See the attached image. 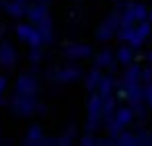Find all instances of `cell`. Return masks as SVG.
<instances>
[{"instance_id":"obj_26","label":"cell","mask_w":152,"mask_h":146,"mask_svg":"<svg viewBox=\"0 0 152 146\" xmlns=\"http://www.w3.org/2000/svg\"><path fill=\"white\" fill-rule=\"evenodd\" d=\"M41 60H43V45H31L29 48V62L39 64Z\"/></svg>"},{"instance_id":"obj_36","label":"cell","mask_w":152,"mask_h":146,"mask_svg":"<svg viewBox=\"0 0 152 146\" xmlns=\"http://www.w3.org/2000/svg\"><path fill=\"white\" fill-rule=\"evenodd\" d=\"M113 2H119V0H113Z\"/></svg>"},{"instance_id":"obj_14","label":"cell","mask_w":152,"mask_h":146,"mask_svg":"<svg viewBox=\"0 0 152 146\" xmlns=\"http://www.w3.org/2000/svg\"><path fill=\"white\" fill-rule=\"evenodd\" d=\"M45 132L41 128V123H31L27 128V134H25V144L27 146H41V140H43Z\"/></svg>"},{"instance_id":"obj_33","label":"cell","mask_w":152,"mask_h":146,"mask_svg":"<svg viewBox=\"0 0 152 146\" xmlns=\"http://www.w3.org/2000/svg\"><path fill=\"white\" fill-rule=\"evenodd\" d=\"M146 62H150V64H152V49H150V51H146Z\"/></svg>"},{"instance_id":"obj_37","label":"cell","mask_w":152,"mask_h":146,"mask_svg":"<svg viewBox=\"0 0 152 146\" xmlns=\"http://www.w3.org/2000/svg\"><path fill=\"white\" fill-rule=\"evenodd\" d=\"M148 39H152V35H150V37H148Z\"/></svg>"},{"instance_id":"obj_21","label":"cell","mask_w":152,"mask_h":146,"mask_svg":"<svg viewBox=\"0 0 152 146\" xmlns=\"http://www.w3.org/2000/svg\"><path fill=\"white\" fill-rule=\"evenodd\" d=\"M115 144H117V146H138L136 132H129L127 128H124V130L115 136Z\"/></svg>"},{"instance_id":"obj_23","label":"cell","mask_w":152,"mask_h":146,"mask_svg":"<svg viewBox=\"0 0 152 146\" xmlns=\"http://www.w3.org/2000/svg\"><path fill=\"white\" fill-rule=\"evenodd\" d=\"M76 134H78V130H76L74 123H70V128L62 134V136H58V146H70L76 142Z\"/></svg>"},{"instance_id":"obj_25","label":"cell","mask_w":152,"mask_h":146,"mask_svg":"<svg viewBox=\"0 0 152 146\" xmlns=\"http://www.w3.org/2000/svg\"><path fill=\"white\" fill-rule=\"evenodd\" d=\"M136 140H138V146H152V132H146L144 128H140L136 132Z\"/></svg>"},{"instance_id":"obj_11","label":"cell","mask_w":152,"mask_h":146,"mask_svg":"<svg viewBox=\"0 0 152 146\" xmlns=\"http://www.w3.org/2000/svg\"><path fill=\"white\" fill-rule=\"evenodd\" d=\"M17 62H19V51H17V48L10 41H2L0 43V66L4 70H10V68L17 66Z\"/></svg>"},{"instance_id":"obj_19","label":"cell","mask_w":152,"mask_h":146,"mask_svg":"<svg viewBox=\"0 0 152 146\" xmlns=\"http://www.w3.org/2000/svg\"><path fill=\"white\" fill-rule=\"evenodd\" d=\"M115 107H117V97H115V95H107V97H103V122L113 120Z\"/></svg>"},{"instance_id":"obj_2","label":"cell","mask_w":152,"mask_h":146,"mask_svg":"<svg viewBox=\"0 0 152 146\" xmlns=\"http://www.w3.org/2000/svg\"><path fill=\"white\" fill-rule=\"evenodd\" d=\"M119 25H136L148 17V6L144 2H121L119 0Z\"/></svg>"},{"instance_id":"obj_29","label":"cell","mask_w":152,"mask_h":146,"mask_svg":"<svg viewBox=\"0 0 152 146\" xmlns=\"http://www.w3.org/2000/svg\"><path fill=\"white\" fill-rule=\"evenodd\" d=\"M140 80H142V84H144V82H150V80H152V66L142 68V72H140Z\"/></svg>"},{"instance_id":"obj_35","label":"cell","mask_w":152,"mask_h":146,"mask_svg":"<svg viewBox=\"0 0 152 146\" xmlns=\"http://www.w3.org/2000/svg\"><path fill=\"white\" fill-rule=\"evenodd\" d=\"M19 2H23V4H27V2H29V0H19Z\"/></svg>"},{"instance_id":"obj_4","label":"cell","mask_w":152,"mask_h":146,"mask_svg":"<svg viewBox=\"0 0 152 146\" xmlns=\"http://www.w3.org/2000/svg\"><path fill=\"white\" fill-rule=\"evenodd\" d=\"M117 27H119V10H111L101 23H99L97 31H95V39L99 43H109L115 37Z\"/></svg>"},{"instance_id":"obj_17","label":"cell","mask_w":152,"mask_h":146,"mask_svg":"<svg viewBox=\"0 0 152 146\" xmlns=\"http://www.w3.org/2000/svg\"><path fill=\"white\" fill-rule=\"evenodd\" d=\"M103 76V70L101 68H91L88 72H84L82 76V82H84V89L88 91V93H93V91H97V87H99V80H101Z\"/></svg>"},{"instance_id":"obj_12","label":"cell","mask_w":152,"mask_h":146,"mask_svg":"<svg viewBox=\"0 0 152 146\" xmlns=\"http://www.w3.org/2000/svg\"><path fill=\"white\" fill-rule=\"evenodd\" d=\"M25 17L29 19V23L37 25V23H41L45 17H50V6L39 4V2H31V4L25 6Z\"/></svg>"},{"instance_id":"obj_34","label":"cell","mask_w":152,"mask_h":146,"mask_svg":"<svg viewBox=\"0 0 152 146\" xmlns=\"http://www.w3.org/2000/svg\"><path fill=\"white\" fill-rule=\"evenodd\" d=\"M146 19H148V21L152 23V10H150V8H148V17H146Z\"/></svg>"},{"instance_id":"obj_6","label":"cell","mask_w":152,"mask_h":146,"mask_svg":"<svg viewBox=\"0 0 152 146\" xmlns=\"http://www.w3.org/2000/svg\"><path fill=\"white\" fill-rule=\"evenodd\" d=\"M93 66L101 68V70H109L111 74L117 72V60H115V51L111 48H103L97 54H93Z\"/></svg>"},{"instance_id":"obj_18","label":"cell","mask_w":152,"mask_h":146,"mask_svg":"<svg viewBox=\"0 0 152 146\" xmlns=\"http://www.w3.org/2000/svg\"><path fill=\"white\" fill-rule=\"evenodd\" d=\"M115 87H117V80L113 76H105L103 74L101 80H99V87H97V93L101 97H107V95H113L115 93Z\"/></svg>"},{"instance_id":"obj_31","label":"cell","mask_w":152,"mask_h":146,"mask_svg":"<svg viewBox=\"0 0 152 146\" xmlns=\"http://www.w3.org/2000/svg\"><path fill=\"white\" fill-rule=\"evenodd\" d=\"M4 89H6V78H4V76H0V99H2V93H4Z\"/></svg>"},{"instance_id":"obj_24","label":"cell","mask_w":152,"mask_h":146,"mask_svg":"<svg viewBox=\"0 0 152 146\" xmlns=\"http://www.w3.org/2000/svg\"><path fill=\"white\" fill-rule=\"evenodd\" d=\"M132 111H134V117H136L138 122H146V120H148V107L144 105V101L132 105Z\"/></svg>"},{"instance_id":"obj_15","label":"cell","mask_w":152,"mask_h":146,"mask_svg":"<svg viewBox=\"0 0 152 146\" xmlns=\"http://www.w3.org/2000/svg\"><path fill=\"white\" fill-rule=\"evenodd\" d=\"M35 27H37V31L41 35V43L43 45H50L51 41H53V21H51V15L45 17L41 23H37Z\"/></svg>"},{"instance_id":"obj_1","label":"cell","mask_w":152,"mask_h":146,"mask_svg":"<svg viewBox=\"0 0 152 146\" xmlns=\"http://www.w3.org/2000/svg\"><path fill=\"white\" fill-rule=\"evenodd\" d=\"M105 122H103V97L93 91L88 95L86 101V120H84V130L86 132H93V134H99Z\"/></svg>"},{"instance_id":"obj_3","label":"cell","mask_w":152,"mask_h":146,"mask_svg":"<svg viewBox=\"0 0 152 146\" xmlns=\"http://www.w3.org/2000/svg\"><path fill=\"white\" fill-rule=\"evenodd\" d=\"M37 95H21L15 93L10 97V113L17 117H31L37 107Z\"/></svg>"},{"instance_id":"obj_9","label":"cell","mask_w":152,"mask_h":146,"mask_svg":"<svg viewBox=\"0 0 152 146\" xmlns=\"http://www.w3.org/2000/svg\"><path fill=\"white\" fill-rule=\"evenodd\" d=\"M93 48L88 43H78V41H72L68 43L66 49H64V56L70 60V62H82V60H88L93 58Z\"/></svg>"},{"instance_id":"obj_22","label":"cell","mask_w":152,"mask_h":146,"mask_svg":"<svg viewBox=\"0 0 152 146\" xmlns=\"http://www.w3.org/2000/svg\"><path fill=\"white\" fill-rule=\"evenodd\" d=\"M25 6L27 4L19 2V0H12V2H6V4H4L8 17H12V19H23V17H25Z\"/></svg>"},{"instance_id":"obj_28","label":"cell","mask_w":152,"mask_h":146,"mask_svg":"<svg viewBox=\"0 0 152 146\" xmlns=\"http://www.w3.org/2000/svg\"><path fill=\"white\" fill-rule=\"evenodd\" d=\"M78 144L80 146H97V134H93V132L82 134V136L78 138Z\"/></svg>"},{"instance_id":"obj_7","label":"cell","mask_w":152,"mask_h":146,"mask_svg":"<svg viewBox=\"0 0 152 146\" xmlns=\"http://www.w3.org/2000/svg\"><path fill=\"white\" fill-rule=\"evenodd\" d=\"M152 35V23L148 19H144V21H138V23L134 25V35H132V39L127 41L129 45L134 49H140L144 48V43H146V39Z\"/></svg>"},{"instance_id":"obj_13","label":"cell","mask_w":152,"mask_h":146,"mask_svg":"<svg viewBox=\"0 0 152 146\" xmlns=\"http://www.w3.org/2000/svg\"><path fill=\"white\" fill-rule=\"evenodd\" d=\"M113 120L119 123L121 128H127L136 122L134 117V111H132V105H117L115 107V113H113Z\"/></svg>"},{"instance_id":"obj_20","label":"cell","mask_w":152,"mask_h":146,"mask_svg":"<svg viewBox=\"0 0 152 146\" xmlns=\"http://www.w3.org/2000/svg\"><path fill=\"white\" fill-rule=\"evenodd\" d=\"M140 72H142V66H138V64H127L124 74H121V80L124 82H142L140 80Z\"/></svg>"},{"instance_id":"obj_16","label":"cell","mask_w":152,"mask_h":146,"mask_svg":"<svg viewBox=\"0 0 152 146\" xmlns=\"http://www.w3.org/2000/svg\"><path fill=\"white\" fill-rule=\"evenodd\" d=\"M115 60H117V64H121V66L132 64V62L136 60V49L132 48L129 43H121L119 48L115 49Z\"/></svg>"},{"instance_id":"obj_32","label":"cell","mask_w":152,"mask_h":146,"mask_svg":"<svg viewBox=\"0 0 152 146\" xmlns=\"http://www.w3.org/2000/svg\"><path fill=\"white\" fill-rule=\"evenodd\" d=\"M33 2H39V4H45V6H50L51 0H33Z\"/></svg>"},{"instance_id":"obj_27","label":"cell","mask_w":152,"mask_h":146,"mask_svg":"<svg viewBox=\"0 0 152 146\" xmlns=\"http://www.w3.org/2000/svg\"><path fill=\"white\" fill-rule=\"evenodd\" d=\"M142 101L148 109H152V80L142 84Z\"/></svg>"},{"instance_id":"obj_10","label":"cell","mask_w":152,"mask_h":146,"mask_svg":"<svg viewBox=\"0 0 152 146\" xmlns=\"http://www.w3.org/2000/svg\"><path fill=\"white\" fill-rule=\"evenodd\" d=\"M17 37H19L23 43H27L29 48H31V45H43V43H41V35H39L37 27L33 23L17 25Z\"/></svg>"},{"instance_id":"obj_30","label":"cell","mask_w":152,"mask_h":146,"mask_svg":"<svg viewBox=\"0 0 152 146\" xmlns=\"http://www.w3.org/2000/svg\"><path fill=\"white\" fill-rule=\"evenodd\" d=\"M41 146H58V136H43Z\"/></svg>"},{"instance_id":"obj_5","label":"cell","mask_w":152,"mask_h":146,"mask_svg":"<svg viewBox=\"0 0 152 146\" xmlns=\"http://www.w3.org/2000/svg\"><path fill=\"white\" fill-rule=\"evenodd\" d=\"M50 76H51V80H56V82H60V84H74V82H80V80H82L84 70H82V66H78L76 62H70V64H66V66H62V68H56Z\"/></svg>"},{"instance_id":"obj_8","label":"cell","mask_w":152,"mask_h":146,"mask_svg":"<svg viewBox=\"0 0 152 146\" xmlns=\"http://www.w3.org/2000/svg\"><path fill=\"white\" fill-rule=\"evenodd\" d=\"M39 91V80L33 72H23L17 82H15V93H21V95H37Z\"/></svg>"}]
</instances>
